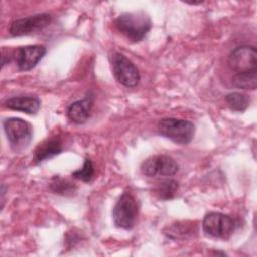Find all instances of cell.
<instances>
[{
    "mask_svg": "<svg viewBox=\"0 0 257 257\" xmlns=\"http://www.w3.org/2000/svg\"><path fill=\"white\" fill-rule=\"evenodd\" d=\"M114 25L128 40L139 42L145 38L152 28V21L143 11L125 12L115 18Z\"/></svg>",
    "mask_w": 257,
    "mask_h": 257,
    "instance_id": "1",
    "label": "cell"
},
{
    "mask_svg": "<svg viewBox=\"0 0 257 257\" xmlns=\"http://www.w3.org/2000/svg\"><path fill=\"white\" fill-rule=\"evenodd\" d=\"M228 65L237 73L257 70L256 47L252 45L237 46L228 56Z\"/></svg>",
    "mask_w": 257,
    "mask_h": 257,
    "instance_id": "8",
    "label": "cell"
},
{
    "mask_svg": "<svg viewBox=\"0 0 257 257\" xmlns=\"http://www.w3.org/2000/svg\"><path fill=\"white\" fill-rule=\"evenodd\" d=\"M92 104V96H86L81 100L72 102L67 108V117L76 124L84 123L90 115Z\"/></svg>",
    "mask_w": 257,
    "mask_h": 257,
    "instance_id": "11",
    "label": "cell"
},
{
    "mask_svg": "<svg viewBox=\"0 0 257 257\" xmlns=\"http://www.w3.org/2000/svg\"><path fill=\"white\" fill-rule=\"evenodd\" d=\"M62 152V143L59 138H51L40 143L34 150L33 161L39 164L44 160L51 159Z\"/></svg>",
    "mask_w": 257,
    "mask_h": 257,
    "instance_id": "12",
    "label": "cell"
},
{
    "mask_svg": "<svg viewBox=\"0 0 257 257\" xmlns=\"http://www.w3.org/2000/svg\"><path fill=\"white\" fill-rule=\"evenodd\" d=\"M3 128L10 147L16 152L28 147L32 140V127L22 118H6L3 121Z\"/></svg>",
    "mask_w": 257,
    "mask_h": 257,
    "instance_id": "3",
    "label": "cell"
},
{
    "mask_svg": "<svg viewBox=\"0 0 257 257\" xmlns=\"http://www.w3.org/2000/svg\"><path fill=\"white\" fill-rule=\"evenodd\" d=\"M225 101L230 109L234 111H244L249 106L248 97L240 92H231L225 96Z\"/></svg>",
    "mask_w": 257,
    "mask_h": 257,
    "instance_id": "16",
    "label": "cell"
},
{
    "mask_svg": "<svg viewBox=\"0 0 257 257\" xmlns=\"http://www.w3.org/2000/svg\"><path fill=\"white\" fill-rule=\"evenodd\" d=\"M112 73L115 79L125 87H135L140 81V73L136 65L123 54L114 52L109 56Z\"/></svg>",
    "mask_w": 257,
    "mask_h": 257,
    "instance_id": "5",
    "label": "cell"
},
{
    "mask_svg": "<svg viewBox=\"0 0 257 257\" xmlns=\"http://www.w3.org/2000/svg\"><path fill=\"white\" fill-rule=\"evenodd\" d=\"M93 175H94V168L89 158H85L82 167L71 174V176L74 179L80 180L82 182H89L92 179Z\"/></svg>",
    "mask_w": 257,
    "mask_h": 257,
    "instance_id": "18",
    "label": "cell"
},
{
    "mask_svg": "<svg viewBox=\"0 0 257 257\" xmlns=\"http://www.w3.org/2000/svg\"><path fill=\"white\" fill-rule=\"evenodd\" d=\"M178 189H179V184L177 181L165 180L158 185L156 189V193L161 200H171L176 196Z\"/></svg>",
    "mask_w": 257,
    "mask_h": 257,
    "instance_id": "17",
    "label": "cell"
},
{
    "mask_svg": "<svg viewBox=\"0 0 257 257\" xmlns=\"http://www.w3.org/2000/svg\"><path fill=\"white\" fill-rule=\"evenodd\" d=\"M232 83L236 88L254 90L257 87V70L238 72L232 77Z\"/></svg>",
    "mask_w": 257,
    "mask_h": 257,
    "instance_id": "14",
    "label": "cell"
},
{
    "mask_svg": "<svg viewBox=\"0 0 257 257\" xmlns=\"http://www.w3.org/2000/svg\"><path fill=\"white\" fill-rule=\"evenodd\" d=\"M49 188L54 194H58V195H62V196L71 195L76 190L75 184H73L70 181L63 179L59 176H54L51 179Z\"/></svg>",
    "mask_w": 257,
    "mask_h": 257,
    "instance_id": "15",
    "label": "cell"
},
{
    "mask_svg": "<svg viewBox=\"0 0 257 257\" xmlns=\"http://www.w3.org/2000/svg\"><path fill=\"white\" fill-rule=\"evenodd\" d=\"M51 22V15L48 13H38L24 18L16 19L9 25L11 36L28 35L42 30Z\"/></svg>",
    "mask_w": 257,
    "mask_h": 257,
    "instance_id": "9",
    "label": "cell"
},
{
    "mask_svg": "<svg viewBox=\"0 0 257 257\" xmlns=\"http://www.w3.org/2000/svg\"><path fill=\"white\" fill-rule=\"evenodd\" d=\"M204 233L210 237L217 239H229L235 230L233 219L223 213L210 212L202 222Z\"/></svg>",
    "mask_w": 257,
    "mask_h": 257,
    "instance_id": "6",
    "label": "cell"
},
{
    "mask_svg": "<svg viewBox=\"0 0 257 257\" xmlns=\"http://www.w3.org/2000/svg\"><path fill=\"white\" fill-rule=\"evenodd\" d=\"M139 208L135 198L130 193H123L112 210L113 223L117 228L131 230L134 228Z\"/></svg>",
    "mask_w": 257,
    "mask_h": 257,
    "instance_id": "4",
    "label": "cell"
},
{
    "mask_svg": "<svg viewBox=\"0 0 257 257\" xmlns=\"http://www.w3.org/2000/svg\"><path fill=\"white\" fill-rule=\"evenodd\" d=\"M4 106L27 114H36L40 108V100L36 96H15L8 98Z\"/></svg>",
    "mask_w": 257,
    "mask_h": 257,
    "instance_id": "13",
    "label": "cell"
},
{
    "mask_svg": "<svg viewBox=\"0 0 257 257\" xmlns=\"http://www.w3.org/2000/svg\"><path fill=\"white\" fill-rule=\"evenodd\" d=\"M159 134L176 144L187 145L195 135V124L186 119L163 118L158 122Z\"/></svg>",
    "mask_w": 257,
    "mask_h": 257,
    "instance_id": "2",
    "label": "cell"
},
{
    "mask_svg": "<svg viewBox=\"0 0 257 257\" xmlns=\"http://www.w3.org/2000/svg\"><path fill=\"white\" fill-rule=\"evenodd\" d=\"M178 171V163L172 157L167 155L151 156L141 165V172L147 177H170L174 176Z\"/></svg>",
    "mask_w": 257,
    "mask_h": 257,
    "instance_id": "7",
    "label": "cell"
},
{
    "mask_svg": "<svg viewBox=\"0 0 257 257\" xmlns=\"http://www.w3.org/2000/svg\"><path fill=\"white\" fill-rule=\"evenodd\" d=\"M46 53V47L43 45H26L18 47L13 57L19 70L27 71L36 66V64L43 58Z\"/></svg>",
    "mask_w": 257,
    "mask_h": 257,
    "instance_id": "10",
    "label": "cell"
},
{
    "mask_svg": "<svg viewBox=\"0 0 257 257\" xmlns=\"http://www.w3.org/2000/svg\"><path fill=\"white\" fill-rule=\"evenodd\" d=\"M193 232H194V230H192V228L189 225L177 223L175 225H172L169 228L168 233H165V234L170 238L177 239V238H184V237H186V235H189Z\"/></svg>",
    "mask_w": 257,
    "mask_h": 257,
    "instance_id": "19",
    "label": "cell"
}]
</instances>
